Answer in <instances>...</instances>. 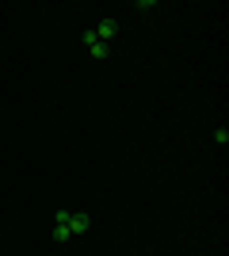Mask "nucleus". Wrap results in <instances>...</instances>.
<instances>
[{"label": "nucleus", "instance_id": "f257e3e1", "mask_svg": "<svg viewBox=\"0 0 229 256\" xmlns=\"http://www.w3.org/2000/svg\"><path fill=\"white\" fill-rule=\"evenodd\" d=\"M92 218L88 214H69V210H57L54 214V241H69L73 234H84Z\"/></svg>", "mask_w": 229, "mask_h": 256}, {"label": "nucleus", "instance_id": "20e7f679", "mask_svg": "<svg viewBox=\"0 0 229 256\" xmlns=\"http://www.w3.org/2000/svg\"><path fill=\"white\" fill-rule=\"evenodd\" d=\"M214 142H218V146H226V142H229V130H226V126H218V134H214Z\"/></svg>", "mask_w": 229, "mask_h": 256}, {"label": "nucleus", "instance_id": "7ed1b4c3", "mask_svg": "<svg viewBox=\"0 0 229 256\" xmlns=\"http://www.w3.org/2000/svg\"><path fill=\"white\" fill-rule=\"evenodd\" d=\"M84 42H88V54H92V58H107V54H111V46H107V42H99L92 31L84 34Z\"/></svg>", "mask_w": 229, "mask_h": 256}, {"label": "nucleus", "instance_id": "f03ea898", "mask_svg": "<svg viewBox=\"0 0 229 256\" xmlns=\"http://www.w3.org/2000/svg\"><path fill=\"white\" fill-rule=\"evenodd\" d=\"M92 34H96L99 42H107V46H111V38L119 34V20H111V16H107V20H99V27H92Z\"/></svg>", "mask_w": 229, "mask_h": 256}]
</instances>
